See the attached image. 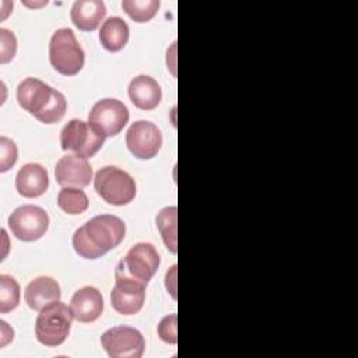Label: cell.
<instances>
[{"instance_id":"obj_1","label":"cell","mask_w":358,"mask_h":358,"mask_svg":"<svg viewBox=\"0 0 358 358\" xmlns=\"http://www.w3.org/2000/svg\"><path fill=\"white\" fill-rule=\"evenodd\" d=\"M124 235L126 225L122 218L112 214H101L76 229L73 248L78 256L95 260L119 246Z\"/></svg>"},{"instance_id":"obj_2","label":"cell","mask_w":358,"mask_h":358,"mask_svg":"<svg viewBox=\"0 0 358 358\" xmlns=\"http://www.w3.org/2000/svg\"><path fill=\"white\" fill-rule=\"evenodd\" d=\"M17 99L22 109L45 124L57 123L67 110L66 96L35 77H27L18 84Z\"/></svg>"},{"instance_id":"obj_3","label":"cell","mask_w":358,"mask_h":358,"mask_svg":"<svg viewBox=\"0 0 358 358\" xmlns=\"http://www.w3.org/2000/svg\"><path fill=\"white\" fill-rule=\"evenodd\" d=\"M161 256L157 248L150 242L133 245L126 256L117 263L115 277L127 278L147 287L150 280L158 271Z\"/></svg>"},{"instance_id":"obj_4","label":"cell","mask_w":358,"mask_h":358,"mask_svg":"<svg viewBox=\"0 0 358 358\" xmlns=\"http://www.w3.org/2000/svg\"><path fill=\"white\" fill-rule=\"evenodd\" d=\"M73 319L70 306L60 301L45 306L39 310L35 320L36 340L45 347H57L63 344L70 334Z\"/></svg>"},{"instance_id":"obj_5","label":"cell","mask_w":358,"mask_h":358,"mask_svg":"<svg viewBox=\"0 0 358 358\" xmlns=\"http://www.w3.org/2000/svg\"><path fill=\"white\" fill-rule=\"evenodd\" d=\"M49 60L53 69L63 76H76L81 71L85 53L73 29L59 28L53 32L49 42Z\"/></svg>"},{"instance_id":"obj_6","label":"cell","mask_w":358,"mask_h":358,"mask_svg":"<svg viewBox=\"0 0 358 358\" xmlns=\"http://www.w3.org/2000/svg\"><path fill=\"white\" fill-rule=\"evenodd\" d=\"M96 193L112 206H126L136 197V182L130 173L117 166H103L94 178Z\"/></svg>"},{"instance_id":"obj_7","label":"cell","mask_w":358,"mask_h":358,"mask_svg":"<svg viewBox=\"0 0 358 358\" xmlns=\"http://www.w3.org/2000/svg\"><path fill=\"white\" fill-rule=\"evenodd\" d=\"M105 136L90 122L71 119L60 133V145L83 158L94 157L105 143Z\"/></svg>"},{"instance_id":"obj_8","label":"cell","mask_w":358,"mask_h":358,"mask_svg":"<svg viewBox=\"0 0 358 358\" xmlns=\"http://www.w3.org/2000/svg\"><path fill=\"white\" fill-rule=\"evenodd\" d=\"M8 228L17 239L34 242L46 234L49 228V215L39 206L24 204L10 214Z\"/></svg>"},{"instance_id":"obj_9","label":"cell","mask_w":358,"mask_h":358,"mask_svg":"<svg viewBox=\"0 0 358 358\" xmlns=\"http://www.w3.org/2000/svg\"><path fill=\"white\" fill-rule=\"evenodd\" d=\"M101 345L110 358H141L145 340L134 327L115 326L101 336Z\"/></svg>"},{"instance_id":"obj_10","label":"cell","mask_w":358,"mask_h":358,"mask_svg":"<svg viewBox=\"0 0 358 358\" xmlns=\"http://www.w3.org/2000/svg\"><path fill=\"white\" fill-rule=\"evenodd\" d=\"M127 106L115 98H103L94 103L88 115V122L105 137L119 134L129 122Z\"/></svg>"},{"instance_id":"obj_11","label":"cell","mask_w":358,"mask_h":358,"mask_svg":"<svg viewBox=\"0 0 358 358\" xmlns=\"http://www.w3.org/2000/svg\"><path fill=\"white\" fill-rule=\"evenodd\" d=\"M126 145L138 159L154 158L162 145L159 129L148 120H137L126 131Z\"/></svg>"},{"instance_id":"obj_12","label":"cell","mask_w":358,"mask_h":358,"mask_svg":"<svg viewBox=\"0 0 358 358\" xmlns=\"http://www.w3.org/2000/svg\"><path fill=\"white\" fill-rule=\"evenodd\" d=\"M145 302V285L136 281L115 277L110 292V305L120 315H136Z\"/></svg>"},{"instance_id":"obj_13","label":"cell","mask_w":358,"mask_h":358,"mask_svg":"<svg viewBox=\"0 0 358 358\" xmlns=\"http://www.w3.org/2000/svg\"><path fill=\"white\" fill-rule=\"evenodd\" d=\"M55 178L63 187L83 189L92 180V168L87 158L67 154L56 162Z\"/></svg>"},{"instance_id":"obj_14","label":"cell","mask_w":358,"mask_h":358,"mask_svg":"<svg viewBox=\"0 0 358 358\" xmlns=\"http://www.w3.org/2000/svg\"><path fill=\"white\" fill-rule=\"evenodd\" d=\"M73 317L80 323H92L103 312V298L98 288L85 285L77 289L70 301Z\"/></svg>"},{"instance_id":"obj_15","label":"cell","mask_w":358,"mask_h":358,"mask_svg":"<svg viewBox=\"0 0 358 358\" xmlns=\"http://www.w3.org/2000/svg\"><path fill=\"white\" fill-rule=\"evenodd\" d=\"M48 171L41 164L28 162L18 169L15 176V189L22 197H39L48 190Z\"/></svg>"},{"instance_id":"obj_16","label":"cell","mask_w":358,"mask_h":358,"mask_svg":"<svg viewBox=\"0 0 358 358\" xmlns=\"http://www.w3.org/2000/svg\"><path fill=\"white\" fill-rule=\"evenodd\" d=\"M62 291L59 282L49 277L41 275L34 278L24 291V299L27 305L34 310H42L45 306L60 301Z\"/></svg>"},{"instance_id":"obj_17","label":"cell","mask_w":358,"mask_h":358,"mask_svg":"<svg viewBox=\"0 0 358 358\" xmlns=\"http://www.w3.org/2000/svg\"><path fill=\"white\" fill-rule=\"evenodd\" d=\"M127 94L133 105L141 110L155 109L162 98V91L157 80L145 74H140L129 83Z\"/></svg>"},{"instance_id":"obj_18","label":"cell","mask_w":358,"mask_h":358,"mask_svg":"<svg viewBox=\"0 0 358 358\" xmlns=\"http://www.w3.org/2000/svg\"><path fill=\"white\" fill-rule=\"evenodd\" d=\"M106 15L105 3L101 0H77L70 10L71 22L85 32L95 31Z\"/></svg>"},{"instance_id":"obj_19","label":"cell","mask_w":358,"mask_h":358,"mask_svg":"<svg viewBox=\"0 0 358 358\" xmlns=\"http://www.w3.org/2000/svg\"><path fill=\"white\" fill-rule=\"evenodd\" d=\"M129 25L120 17H109L99 29V42L108 52L122 50L129 41Z\"/></svg>"},{"instance_id":"obj_20","label":"cell","mask_w":358,"mask_h":358,"mask_svg":"<svg viewBox=\"0 0 358 358\" xmlns=\"http://www.w3.org/2000/svg\"><path fill=\"white\" fill-rule=\"evenodd\" d=\"M176 222H178V208L175 206L164 207L155 218V224L161 234V238L171 253H176L178 250Z\"/></svg>"},{"instance_id":"obj_21","label":"cell","mask_w":358,"mask_h":358,"mask_svg":"<svg viewBox=\"0 0 358 358\" xmlns=\"http://www.w3.org/2000/svg\"><path fill=\"white\" fill-rule=\"evenodd\" d=\"M57 206L70 215L83 214L88 206V197L78 187H63L57 194Z\"/></svg>"},{"instance_id":"obj_22","label":"cell","mask_w":358,"mask_h":358,"mask_svg":"<svg viewBox=\"0 0 358 358\" xmlns=\"http://www.w3.org/2000/svg\"><path fill=\"white\" fill-rule=\"evenodd\" d=\"M122 8L136 22H147L155 17L159 1L158 0H123Z\"/></svg>"},{"instance_id":"obj_23","label":"cell","mask_w":358,"mask_h":358,"mask_svg":"<svg viewBox=\"0 0 358 358\" xmlns=\"http://www.w3.org/2000/svg\"><path fill=\"white\" fill-rule=\"evenodd\" d=\"M20 285L17 280L8 274L0 275V312L14 310L20 303Z\"/></svg>"},{"instance_id":"obj_24","label":"cell","mask_w":358,"mask_h":358,"mask_svg":"<svg viewBox=\"0 0 358 358\" xmlns=\"http://www.w3.org/2000/svg\"><path fill=\"white\" fill-rule=\"evenodd\" d=\"M18 158V150L13 140L6 136L0 137V172L8 171Z\"/></svg>"},{"instance_id":"obj_25","label":"cell","mask_w":358,"mask_h":358,"mask_svg":"<svg viewBox=\"0 0 358 358\" xmlns=\"http://www.w3.org/2000/svg\"><path fill=\"white\" fill-rule=\"evenodd\" d=\"M17 52V38L7 29L0 28V63L6 64L15 56Z\"/></svg>"},{"instance_id":"obj_26","label":"cell","mask_w":358,"mask_h":358,"mask_svg":"<svg viewBox=\"0 0 358 358\" xmlns=\"http://www.w3.org/2000/svg\"><path fill=\"white\" fill-rule=\"evenodd\" d=\"M176 327H178V316L175 313L164 316L158 324V336L164 343L168 344H176L178 341V333H176Z\"/></svg>"},{"instance_id":"obj_27","label":"cell","mask_w":358,"mask_h":358,"mask_svg":"<svg viewBox=\"0 0 358 358\" xmlns=\"http://www.w3.org/2000/svg\"><path fill=\"white\" fill-rule=\"evenodd\" d=\"M165 287L172 295V298H176V266L173 264L169 271H166L165 275Z\"/></svg>"},{"instance_id":"obj_28","label":"cell","mask_w":358,"mask_h":358,"mask_svg":"<svg viewBox=\"0 0 358 358\" xmlns=\"http://www.w3.org/2000/svg\"><path fill=\"white\" fill-rule=\"evenodd\" d=\"M0 324H1V347H4L8 341L13 340L14 330L11 327H8V324L4 320H1Z\"/></svg>"}]
</instances>
